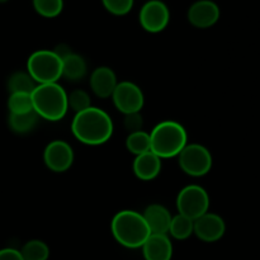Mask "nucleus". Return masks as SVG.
<instances>
[{"label": "nucleus", "instance_id": "obj_1", "mask_svg": "<svg viewBox=\"0 0 260 260\" xmlns=\"http://www.w3.org/2000/svg\"><path fill=\"white\" fill-rule=\"evenodd\" d=\"M113 129V122L109 114L93 106L75 113L71 122V131L75 139L88 146H99L108 142Z\"/></svg>", "mask_w": 260, "mask_h": 260}, {"label": "nucleus", "instance_id": "obj_2", "mask_svg": "<svg viewBox=\"0 0 260 260\" xmlns=\"http://www.w3.org/2000/svg\"><path fill=\"white\" fill-rule=\"evenodd\" d=\"M112 235L119 245L128 249L142 248L151 231L142 213L123 210L113 216L111 222Z\"/></svg>", "mask_w": 260, "mask_h": 260}, {"label": "nucleus", "instance_id": "obj_3", "mask_svg": "<svg viewBox=\"0 0 260 260\" xmlns=\"http://www.w3.org/2000/svg\"><path fill=\"white\" fill-rule=\"evenodd\" d=\"M33 111L40 118L57 122L69 111L68 93L58 83L40 84L32 93Z\"/></svg>", "mask_w": 260, "mask_h": 260}, {"label": "nucleus", "instance_id": "obj_4", "mask_svg": "<svg viewBox=\"0 0 260 260\" xmlns=\"http://www.w3.org/2000/svg\"><path fill=\"white\" fill-rule=\"evenodd\" d=\"M151 151L160 159H170L180 154L188 144V135L184 127L175 121H164L150 132Z\"/></svg>", "mask_w": 260, "mask_h": 260}, {"label": "nucleus", "instance_id": "obj_5", "mask_svg": "<svg viewBox=\"0 0 260 260\" xmlns=\"http://www.w3.org/2000/svg\"><path fill=\"white\" fill-rule=\"evenodd\" d=\"M27 73L37 85L57 83L62 78V61L53 50L35 51L28 57Z\"/></svg>", "mask_w": 260, "mask_h": 260}, {"label": "nucleus", "instance_id": "obj_6", "mask_svg": "<svg viewBox=\"0 0 260 260\" xmlns=\"http://www.w3.org/2000/svg\"><path fill=\"white\" fill-rule=\"evenodd\" d=\"M179 167L187 175L200 178L212 169V155L210 150L201 144H187L178 155Z\"/></svg>", "mask_w": 260, "mask_h": 260}, {"label": "nucleus", "instance_id": "obj_7", "mask_svg": "<svg viewBox=\"0 0 260 260\" xmlns=\"http://www.w3.org/2000/svg\"><path fill=\"white\" fill-rule=\"evenodd\" d=\"M210 196L207 190L197 184H190L183 188L177 197L178 213L196 221L208 212Z\"/></svg>", "mask_w": 260, "mask_h": 260}, {"label": "nucleus", "instance_id": "obj_8", "mask_svg": "<svg viewBox=\"0 0 260 260\" xmlns=\"http://www.w3.org/2000/svg\"><path fill=\"white\" fill-rule=\"evenodd\" d=\"M112 99L121 113H137L145 104V96L141 88L132 81H119L112 94Z\"/></svg>", "mask_w": 260, "mask_h": 260}, {"label": "nucleus", "instance_id": "obj_9", "mask_svg": "<svg viewBox=\"0 0 260 260\" xmlns=\"http://www.w3.org/2000/svg\"><path fill=\"white\" fill-rule=\"evenodd\" d=\"M139 19L140 24L146 32L159 33L169 24V8L160 0H150L140 10Z\"/></svg>", "mask_w": 260, "mask_h": 260}, {"label": "nucleus", "instance_id": "obj_10", "mask_svg": "<svg viewBox=\"0 0 260 260\" xmlns=\"http://www.w3.org/2000/svg\"><path fill=\"white\" fill-rule=\"evenodd\" d=\"M43 161L51 172H68L74 162L73 147L63 140H53L43 151Z\"/></svg>", "mask_w": 260, "mask_h": 260}, {"label": "nucleus", "instance_id": "obj_11", "mask_svg": "<svg viewBox=\"0 0 260 260\" xmlns=\"http://www.w3.org/2000/svg\"><path fill=\"white\" fill-rule=\"evenodd\" d=\"M226 233V223L217 213L207 212L194 221L193 234L205 243H216Z\"/></svg>", "mask_w": 260, "mask_h": 260}, {"label": "nucleus", "instance_id": "obj_12", "mask_svg": "<svg viewBox=\"0 0 260 260\" xmlns=\"http://www.w3.org/2000/svg\"><path fill=\"white\" fill-rule=\"evenodd\" d=\"M187 17L193 27L205 29L215 25L220 19V8L212 0H198L190 5Z\"/></svg>", "mask_w": 260, "mask_h": 260}, {"label": "nucleus", "instance_id": "obj_13", "mask_svg": "<svg viewBox=\"0 0 260 260\" xmlns=\"http://www.w3.org/2000/svg\"><path fill=\"white\" fill-rule=\"evenodd\" d=\"M90 89L98 98L106 99L112 96L114 89H116L118 80L111 68L107 66H101L96 68L90 75Z\"/></svg>", "mask_w": 260, "mask_h": 260}, {"label": "nucleus", "instance_id": "obj_14", "mask_svg": "<svg viewBox=\"0 0 260 260\" xmlns=\"http://www.w3.org/2000/svg\"><path fill=\"white\" fill-rule=\"evenodd\" d=\"M141 249L145 260H172L173 258V244L168 235L151 234Z\"/></svg>", "mask_w": 260, "mask_h": 260}, {"label": "nucleus", "instance_id": "obj_15", "mask_svg": "<svg viewBox=\"0 0 260 260\" xmlns=\"http://www.w3.org/2000/svg\"><path fill=\"white\" fill-rule=\"evenodd\" d=\"M142 216H144L151 234H161V235L169 234L173 216L170 215L169 210L167 207L154 203V205H150L149 207H146Z\"/></svg>", "mask_w": 260, "mask_h": 260}, {"label": "nucleus", "instance_id": "obj_16", "mask_svg": "<svg viewBox=\"0 0 260 260\" xmlns=\"http://www.w3.org/2000/svg\"><path fill=\"white\" fill-rule=\"evenodd\" d=\"M134 173L140 180L150 182L159 177L161 172V159L152 151L136 156L134 161Z\"/></svg>", "mask_w": 260, "mask_h": 260}, {"label": "nucleus", "instance_id": "obj_17", "mask_svg": "<svg viewBox=\"0 0 260 260\" xmlns=\"http://www.w3.org/2000/svg\"><path fill=\"white\" fill-rule=\"evenodd\" d=\"M61 61H62V78L70 81H79L85 78L88 66L83 56L71 51L65 57L61 58Z\"/></svg>", "mask_w": 260, "mask_h": 260}, {"label": "nucleus", "instance_id": "obj_18", "mask_svg": "<svg viewBox=\"0 0 260 260\" xmlns=\"http://www.w3.org/2000/svg\"><path fill=\"white\" fill-rule=\"evenodd\" d=\"M38 114L35 111H30L28 113L23 114H12L9 113V119H8V123H9L10 129L13 132L18 135H25L29 134L30 131L36 128L38 123Z\"/></svg>", "mask_w": 260, "mask_h": 260}, {"label": "nucleus", "instance_id": "obj_19", "mask_svg": "<svg viewBox=\"0 0 260 260\" xmlns=\"http://www.w3.org/2000/svg\"><path fill=\"white\" fill-rule=\"evenodd\" d=\"M37 84L33 80L32 76L24 71L14 73L8 80V89L9 93H28L32 94Z\"/></svg>", "mask_w": 260, "mask_h": 260}, {"label": "nucleus", "instance_id": "obj_20", "mask_svg": "<svg viewBox=\"0 0 260 260\" xmlns=\"http://www.w3.org/2000/svg\"><path fill=\"white\" fill-rule=\"evenodd\" d=\"M126 147L131 154L139 155L151 151V141H150V134L145 131H137L128 134L126 139Z\"/></svg>", "mask_w": 260, "mask_h": 260}, {"label": "nucleus", "instance_id": "obj_21", "mask_svg": "<svg viewBox=\"0 0 260 260\" xmlns=\"http://www.w3.org/2000/svg\"><path fill=\"white\" fill-rule=\"evenodd\" d=\"M193 230H194V221L180 213L173 216L169 228V234L173 238L177 240H185L192 235Z\"/></svg>", "mask_w": 260, "mask_h": 260}, {"label": "nucleus", "instance_id": "obj_22", "mask_svg": "<svg viewBox=\"0 0 260 260\" xmlns=\"http://www.w3.org/2000/svg\"><path fill=\"white\" fill-rule=\"evenodd\" d=\"M20 254L24 260H48L50 248L42 240H30L24 244Z\"/></svg>", "mask_w": 260, "mask_h": 260}, {"label": "nucleus", "instance_id": "obj_23", "mask_svg": "<svg viewBox=\"0 0 260 260\" xmlns=\"http://www.w3.org/2000/svg\"><path fill=\"white\" fill-rule=\"evenodd\" d=\"M8 109L12 114H23L33 111L32 94L10 93L8 98Z\"/></svg>", "mask_w": 260, "mask_h": 260}, {"label": "nucleus", "instance_id": "obj_24", "mask_svg": "<svg viewBox=\"0 0 260 260\" xmlns=\"http://www.w3.org/2000/svg\"><path fill=\"white\" fill-rule=\"evenodd\" d=\"M33 8L45 18H55L63 9V0H33Z\"/></svg>", "mask_w": 260, "mask_h": 260}, {"label": "nucleus", "instance_id": "obj_25", "mask_svg": "<svg viewBox=\"0 0 260 260\" xmlns=\"http://www.w3.org/2000/svg\"><path fill=\"white\" fill-rule=\"evenodd\" d=\"M68 104L69 108L73 109L75 113L83 112L91 107V99L88 91L83 90V89H75L68 94Z\"/></svg>", "mask_w": 260, "mask_h": 260}, {"label": "nucleus", "instance_id": "obj_26", "mask_svg": "<svg viewBox=\"0 0 260 260\" xmlns=\"http://www.w3.org/2000/svg\"><path fill=\"white\" fill-rule=\"evenodd\" d=\"M102 3L113 15H126L134 7V0H102Z\"/></svg>", "mask_w": 260, "mask_h": 260}, {"label": "nucleus", "instance_id": "obj_27", "mask_svg": "<svg viewBox=\"0 0 260 260\" xmlns=\"http://www.w3.org/2000/svg\"><path fill=\"white\" fill-rule=\"evenodd\" d=\"M142 126H144V121H142V116L140 112L124 116V127H126V129L129 134L141 131Z\"/></svg>", "mask_w": 260, "mask_h": 260}, {"label": "nucleus", "instance_id": "obj_28", "mask_svg": "<svg viewBox=\"0 0 260 260\" xmlns=\"http://www.w3.org/2000/svg\"><path fill=\"white\" fill-rule=\"evenodd\" d=\"M0 260H24L20 250L13 248H5L0 250Z\"/></svg>", "mask_w": 260, "mask_h": 260}, {"label": "nucleus", "instance_id": "obj_29", "mask_svg": "<svg viewBox=\"0 0 260 260\" xmlns=\"http://www.w3.org/2000/svg\"><path fill=\"white\" fill-rule=\"evenodd\" d=\"M8 0H0V3H7Z\"/></svg>", "mask_w": 260, "mask_h": 260}]
</instances>
